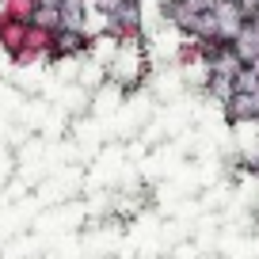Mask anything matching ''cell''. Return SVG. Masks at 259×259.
I'll use <instances>...</instances> for the list:
<instances>
[{
	"mask_svg": "<svg viewBox=\"0 0 259 259\" xmlns=\"http://www.w3.org/2000/svg\"><path fill=\"white\" fill-rule=\"evenodd\" d=\"M103 23H107V34H111L114 42H122V46H134V42L141 38V31H145L141 0H122V4L111 12V16H103Z\"/></svg>",
	"mask_w": 259,
	"mask_h": 259,
	"instance_id": "1",
	"label": "cell"
},
{
	"mask_svg": "<svg viewBox=\"0 0 259 259\" xmlns=\"http://www.w3.org/2000/svg\"><path fill=\"white\" fill-rule=\"evenodd\" d=\"M92 50L88 31H73V27H57L54 31V46H50L46 61H69V57H80Z\"/></svg>",
	"mask_w": 259,
	"mask_h": 259,
	"instance_id": "2",
	"label": "cell"
},
{
	"mask_svg": "<svg viewBox=\"0 0 259 259\" xmlns=\"http://www.w3.org/2000/svg\"><path fill=\"white\" fill-rule=\"evenodd\" d=\"M213 19H218V42H233L244 27V16L236 8V0H218V8H213Z\"/></svg>",
	"mask_w": 259,
	"mask_h": 259,
	"instance_id": "3",
	"label": "cell"
},
{
	"mask_svg": "<svg viewBox=\"0 0 259 259\" xmlns=\"http://www.w3.org/2000/svg\"><path fill=\"white\" fill-rule=\"evenodd\" d=\"M27 27H31V23L12 19V16H4V12H0V50L16 57L19 50H23V42H27Z\"/></svg>",
	"mask_w": 259,
	"mask_h": 259,
	"instance_id": "4",
	"label": "cell"
},
{
	"mask_svg": "<svg viewBox=\"0 0 259 259\" xmlns=\"http://www.w3.org/2000/svg\"><path fill=\"white\" fill-rule=\"evenodd\" d=\"M221 114H225L229 126H244V122H255V118H251V96H248V92H233V96L221 103Z\"/></svg>",
	"mask_w": 259,
	"mask_h": 259,
	"instance_id": "5",
	"label": "cell"
},
{
	"mask_svg": "<svg viewBox=\"0 0 259 259\" xmlns=\"http://www.w3.org/2000/svg\"><path fill=\"white\" fill-rule=\"evenodd\" d=\"M57 12H61V27H73V31H84L92 16L88 0H57Z\"/></svg>",
	"mask_w": 259,
	"mask_h": 259,
	"instance_id": "6",
	"label": "cell"
},
{
	"mask_svg": "<svg viewBox=\"0 0 259 259\" xmlns=\"http://www.w3.org/2000/svg\"><path fill=\"white\" fill-rule=\"evenodd\" d=\"M229 46H233V54L240 57V65L259 61V34H255V27H251V23H244V27H240V34H236Z\"/></svg>",
	"mask_w": 259,
	"mask_h": 259,
	"instance_id": "7",
	"label": "cell"
},
{
	"mask_svg": "<svg viewBox=\"0 0 259 259\" xmlns=\"http://www.w3.org/2000/svg\"><path fill=\"white\" fill-rule=\"evenodd\" d=\"M31 27H42V31H57V27H61V12H57V0H42L38 12L31 16Z\"/></svg>",
	"mask_w": 259,
	"mask_h": 259,
	"instance_id": "8",
	"label": "cell"
},
{
	"mask_svg": "<svg viewBox=\"0 0 259 259\" xmlns=\"http://www.w3.org/2000/svg\"><path fill=\"white\" fill-rule=\"evenodd\" d=\"M42 0H0V12L12 19H23V23H31V16L38 12Z\"/></svg>",
	"mask_w": 259,
	"mask_h": 259,
	"instance_id": "9",
	"label": "cell"
},
{
	"mask_svg": "<svg viewBox=\"0 0 259 259\" xmlns=\"http://www.w3.org/2000/svg\"><path fill=\"white\" fill-rule=\"evenodd\" d=\"M88 4H92V12H99V16H111L122 0H88Z\"/></svg>",
	"mask_w": 259,
	"mask_h": 259,
	"instance_id": "10",
	"label": "cell"
},
{
	"mask_svg": "<svg viewBox=\"0 0 259 259\" xmlns=\"http://www.w3.org/2000/svg\"><path fill=\"white\" fill-rule=\"evenodd\" d=\"M251 118H255V122H259V88H255V92H251Z\"/></svg>",
	"mask_w": 259,
	"mask_h": 259,
	"instance_id": "11",
	"label": "cell"
}]
</instances>
